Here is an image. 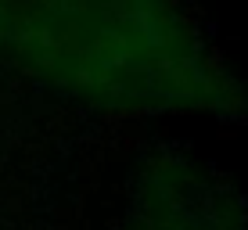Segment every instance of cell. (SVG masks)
Returning a JSON list of instances; mask_svg holds the SVG:
<instances>
[{"label":"cell","mask_w":248,"mask_h":230,"mask_svg":"<svg viewBox=\"0 0 248 230\" xmlns=\"http://www.w3.org/2000/svg\"><path fill=\"white\" fill-rule=\"evenodd\" d=\"M0 54L90 112L248 123V83L176 0H0Z\"/></svg>","instance_id":"cell-1"},{"label":"cell","mask_w":248,"mask_h":230,"mask_svg":"<svg viewBox=\"0 0 248 230\" xmlns=\"http://www.w3.org/2000/svg\"><path fill=\"white\" fill-rule=\"evenodd\" d=\"M119 230H248V194L202 158L155 148L133 169Z\"/></svg>","instance_id":"cell-2"}]
</instances>
